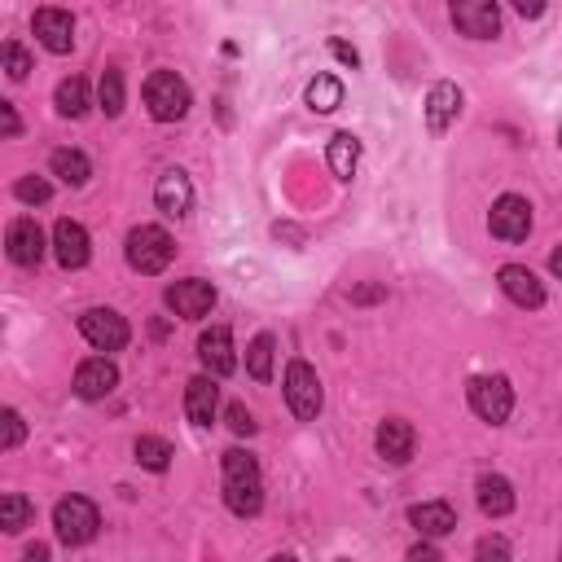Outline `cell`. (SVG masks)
<instances>
[{"instance_id":"1","label":"cell","mask_w":562,"mask_h":562,"mask_svg":"<svg viewBox=\"0 0 562 562\" xmlns=\"http://www.w3.org/2000/svg\"><path fill=\"white\" fill-rule=\"evenodd\" d=\"M224 505L238 519H255L264 510V484H260V462L247 448H229L224 453Z\"/></svg>"},{"instance_id":"2","label":"cell","mask_w":562,"mask_h":562,"mask_svg":"<svg viewBox=\"0 0 562 562\" xmlns=\"http://www.w3.org/2000/svg\"><path fill=\"white\" fill-rule=\"evenodd\" d=\"M189 84L176 75V71H154L146 79V110L159 120V124H176L189 115Z\"/></svg>"},{"instance_id":"3","label":"cell","mask_w":562,"mask_h":562,"mask_svg":"<svg viewBox=\"0 0 562 562\" xmlns=\"http://www.w3.org/2000/svg\"><path fill=\"white\" fill-rule=\"evenodd\" d=\"M172 255H176V242H172L167 229H159V224H137V229L128 234V264L137 273L154 277L172 264Z\"/></svg>"},{"instance_id":"4","label":"cell","mask_w":562,"mask_h":562,"mask_svg":"<svg viewBox=\"0 0 562 562\" xmlns=\"http://www.w3.org/2000/svg\"><path fill=\"white\" fill-rule=\"evenodd\" d=\"M282 387H286V404H290V413H295L299 422H312V417L321 413L325 391H321V378H316V370H312L308 361H290Z\"/></svg>"},{"instance_id":"5","label":"cell","mask_w":562,"mask_h":562,"mask_svg":"<svg viewBox=\"0 0 562 562\" xmlns=\"http://www.w3.org/2000/svg\"><path fill=\"white\" fill-rule=\"evenodd\" d=\"M53 527H58L62 545H88L97 536V527H101V514H97V505L88 497H66L53 510Z\"/></svg>"},{"instance_id":"6","label":"cell","mask_w":562,"mask_h":562,"mask_svg":"<svg viewBox=\"0 0 562 562\" xmlns=\"http://www.w3.org/2000/svg\"><path fill=\"white\" fill-rule=\"evenodd\" d=\"M79 334L97 348V352H120L128 348V321L120 312H110V308H88L79 316Z\"/></svg>"},{"instance_id":"7","label":"cell","mask_w":562,"mask_h":562,"mask_svg":"<svg viewBox=\"0 0 562 562\" xmlns=\"http://www.w3.org/2000/svg\"><path fill=\"white\" fill-rule=\"evenodd\" d=\"M488 229H492V238H501V242H523V238L532 234V202L519 198V193H501V198L492 202Z\"/></svg>"},{"instance_id":"8","label":"cell","mask_w":562,"mask_h":562,"mask_svg":"<svg viewBox=\"0 0 562 562\" xmlns=\"http://www.w3.org/2000/svg\"><path fill=\"white\" fill-rule=\"evenodd\" d=\"M471 409H475L484 422L501 426V422L510 417V409H514V391H510V383H505L501 374L471 378Z\"/></svg>"},{"instance_id":"9","label":"cell","mask_w":562,"mask_h":562,"mask_svg":"<svg viewBox=\"0 0 562 562\" xmlns=\"http://www.w3.org/2000/svg\"><path fill=\"white\" fill-rule=\"evenodd\" d=\"M198 361L207 365L211 378H229L238 370V352H234V334L224 329V325H211L202 329V339H198Z\"/></svg>"},{"instance_id":"10","label":"cell","mask_w":562,"mask_h":562,"mask_svg":"<svg viewBox=\"0 0 562 562\" xmlns=\"http://www.w3.org/2000/svg\"><path fill=\"white\" fill-rule=\"evenodd\" d=\"M163 299H167V308H172L176 316L198 321V316H207V312L215 308V286H211V282H198V277H185V282H172Z\"/></svg>"},{"instance_id":"11","label":"cell","mask_w":562,"mask_h":562,"mask_svg":"<svg viewBox=\"0 0 562 562\" xmlns=\"http://www.w3.org/2000/svg\"><path fill=\"white\" fill-rule=\"evenodd\" d=\"M453 23L471 40H492L501 32V10L492 5V0H458V5H453Z\"/></svg>"},{"instance_id":"12","label":"cell","mask_w":562,"mask_h":562,"mask_svg":"<svg viewBox=\"0 0 562 562\" xmlns=\"http://www.w3.org/2000/svg\"><path fill=\"white\" fill-rule=\"evenodd\" d=\"M5 247H10V260L18 268H36L45 260V229H40L32 215H18L10 224V234H5Z\"/></svg>"},{"instance_id":"13","label":"cell","mask_w":562,"mask_h":562,"mask_svg":"<svg viewBox=\"0 0 562 562\" xmlns=\"http://www.w3.org/2000/svg\"><path fill=\"white\" fill-rule=\"evenodd\" d=\"M120 387V370L115 361H105V357H92L75 370V396L79 400H105L110 391Z\"/></svg>"},{"instance_id":"14","label":"cell","mask_w":562,"mask_h":562,"mask_svg":"<svg viewBox=\"0 0 562 562\" xmlns=\"http://www.w3.org/2000/svg\"><path fill=\"white\" fill-rule=\"evenodd\" d=\"M32 27H36V40L49 53H71L75 49V18L66 10H36Z\"/></svg>"},{"instance_id":"15","label":"cell","mask_w":562,"mask_h":562,"mask_svg":"<svg viewBox=\"0 0 562 562\" xmlns=\"http://www.w3.org/2000/svg\"><path fill=\"white\" fill-rule=\"evenodd\" d=\"M458 115H462V88L458 84H435L430 92H426V128L430 133H448L458 124Z\"/></svg>"},{"instance_id":"16","label":"cell","mask_w":562,"mask_h":562,"mask_svg":"<svg viewBox=\"0 0 562 562\" xmlns=\"http://www.w3.org/2000/svg\"><path fill=\"white\" fill-rule=\"evenodd\" d=\"M413 448H417V430L404 422V417H387L378 426V458L391 462V466H404L413 458Z\"/></svg>"},{"instance_id":"17","label":"cell","mask_w":562,"mask_h":562,"mask_svg":"<svg viewBox=\"0 0 562 562\" xmlns=\"http://www.w3.org/2000/svg\"><path fill=\"white\" fill-rule=\"evenodd\" d=\"M497 286H501V295H505L510 303H519V308H540V303H545V286H540L536 273L523 268V264H505V268L497 273Z\"/></svg>"},{"instance_id":"18","label":"cell","mask_w":562,"mask_h":562,"mask_svg":"<svg viewBox=\"0 0 562 562\" xmlns=\"http://www.w3.org/2000/svg\"><path fill=\"white\" fill-rule=\"evenodd\" d=\"M53 255L62 268H84L88 264V229L79 220H58L53 224Z\"/></svg>"},{"instance_id":"19","label":"cell","mask_w":562,"mask_h":562,"mask_svg":"<svg viewBox=\"0 0 562 562\" xmlns=\"http://www.w3.org/2000/svg\"><path fill=\"white\" fill-rule=\"evenodd\" d=\"M185 413H189L193 426H211L215 422V413H220V387H215L211 374H198V378L185 383Z\"/></svg>"},{"instance_id":"20","label":"cell","mask_w":562,"mask_h":562,"mask_svg":"<svg viewBox=\"0 0 562 562\" xmlns=\"http://www.w3.org/2000/svg\"><path fill=\"white\" fill-rule=\"evenodd\" d=\"M154 202H159V211H163V215H185V211L193 207V185H189V176H185V172H167V176H159V185H154Z\"/></svg>"},{"instance_id":"21","label":"cell","mask_w":562,"mask_h":562,"mask_svg":"<svg viewBox=\"0 0 562 562\" xmlns=\"http://www.w3.org/2000/svg\"><path fill=\"white\" fill-rule=\"evenodd\" d=\"M409 523L422 532V536H448L458 527V510L448 505V501H422L409 510Z\"/></svg>"},{"instance_id":"22","label":"cell","mask_w":562,"mask_h":562,"mask_svg":"<svg viewBox=\"0 0 562 562\" xmlns=\"http://www.w3.org/2000/svg\"><path fill=\"white\" fill-rule=\"evenodd\" d=\"M479 510H484L488 519H505V514L514 510V488H510V479L484 475V479H479Z\"/></svg>"},{"instance_id":"23","label":"cell","mask_w":562,"mask_h":562,"mask_svg":"<svg viewBox=\"0 0 562 562\" xmlns=\"http://www.w3.org/2000/svg\"><path fill=\"white\" fill-rule=\"evenodd\" d=\"M357 163H361V141L352 133H334L329 137V172L339 180H352L357 176Z\"/></svg>"},{"instance_id":"24","label":"cell","mask_w":562,"mask_h":562,"mask_svg":"<svg viewBox=\"0 0 562 562\" xmlns=\"http://www.w3.org/2000/svg\"><path fill=\"white\" fill-rule=\"evenodd\" d=\"M53 101H58V115H66V120H84V115H88V105H92V101H88V79H84V75L62 79Z\"/></svg>"},{"instance_id":"25","label":"cell","mask_w":562,"mask_h":562,"mask_svg":"<svg viewBox=\"0 0 562 562\" xmlns=\"http://www.w3.org/2000/svg\"><path fill=\"white\" fill-rule=\"evenodd\" d=\"M32 519H36V505L23 492H5V497H0V527H5L10 536H18L23 527H32Z\"/></svg>"},{"instance_id":"26","label":"cell","mask_w":562,"mask_h":562,"mask_svg":"<svg viewBox=\"0 0 562 562\" xmlns=\"http://www.w3.org/2000/svg\"><path fill=\"white\" fill-rule=\"evenodd\" d=\"M49 167H53V176H58L62 185H84V180L92 176V163H88L79 150H53Z\"/></svg>"},{"instance_id":"27","label":"cell","mask_w":562,"mask_h":562,"mask_svg":"<svg viewBox=\"0 0 562 562\" xmlns=\"http://www.w3.org/2000/svg\"><path fill=\"white\" fill-rule=\"evenodd\" d=\"M308 105L316 110V115H329V110H339L344 105V84L334 79V75H316L308 84Z\"/></svg>"},{"instance_id":"28","label":"cell","mask_w":562,"mask_h":562,"mask_svg":"<svg viewBox=\"0 0 562 562\" xmlns=\"http://www.w3.org/2000/svg\"><path fill=\"white\" fill-rule=\"evenodd\" d=\"M133 453H137V462H141L146 471H154V475H163V471L172 466V458H176V453H172V444H167V439H159V435H141Z\"/></svg>"},{"instance_id":"29","label":"cell","mask_w":562,"mask_h":562,"mask_svg":"<svg viewBox=\"0 0 562 562\" xmlns=\"http://www.w3.org/2000/svg\"><path fill=\"white\" fill-rule=\"evenodd\" d=\"M273 352H277L273 334H255L251 348H247V370H251L255 383H268L273 378Z\"/></svg>"},{"instance_id":"30","label":"cell","mask_w":562,"mask_h":562,"mask_svg":"<svg viewBox=\"0 0 562 562\" xmlns=\"http://www.w3.org/2000/svg\"><path fill=\"white\" fill-rule=\"evenodd\" d=\"M101 110H105V115H120V110H124V71L120 66H110L101 75Z\"/></svg>"},{"instance_id":"31","label":"cell","mask_w":562,"mask_h":562,"mask_svg":"<svg viewBox=\"0 0 562 562\" xmlns=\"http://www.w3.org/2000/svg\"><path fill=\"white\" fill-rule=\"evenodd\" d=\"M14 193H18V202L40 207V202H49V198H53V185H49L45 176H23V180L14 185Z\"/></svg>"},{"instance_id":"32","label":"cell","mask_w":562,"mask_h":562,"mask_svg":"<svg viewBox=\"0 0 562 562\" xmlns=\"http://www.w3.org/2000/svg\"><path fill=\"white\" fill-rule=\"evenodd\" d=\"M0 53H5V75H10V79H27V71H32V53H27L23 45H14V40H10Z\"/></svg>"},{"instance_id":"33","label":"cell","mask_w":562,"mask_h":562,"mask_svg":"<svg viewBox=\"0 0 562 562\" xmlns=\"http://www.w3.org/2000/svg\"><path fill=\"white\" fill-rule=\"evenodd\" d=\"M475 558L479 562H510V540L505 536H484L475 545Z\"/></svg>"},{"instance_id":"34","label":"cell","mask_w":562,"mask_h":562,"mask_svg":"<svg viewBox=\"0 0 562 562\" xmlns=\"http://www.w3.org/2000/svg\"><path fill=\"white\" fill-rule=\"evenodd\" d=\"M224 417H229V430L234 435H255V417H251L247 404H229V409H224Z\"/></svg>"},{"instance_id":"35","label":"cell","mask_w":562,"mask_h":562,"mask_svg":"<svg viewBox=\"0 0 562 562\" xmlns=\"http://www.w3.org/2000/svg\"><path fill=\"white\" fill-rule=\"evenodd\" d=\"M23 435H27L23 413H18V409H5V448H18V444H23Z\"/></svg>"},{"instance_id":"36","label":"cell","mask_w":562,"mask_h":562,"mask_svg":"<svg viewBox=\"0 0 562 562\" xmlns=\"http://www.w3.org/2000/svg\"><path fill=\"white\" fill-rule=\"evenodd\" d=\"M0 124H5V137H18V133H23V124H18V110H14V101H0Z\"/></svg>"},{"instance_id":"37","label":"cell","mask_w":562,"mask_h":562,"mask_svg":"<svg viewBox=\"0 0 562 562\" xmlns=\"http://www.w3.org/2000/svg\"><path fill=\"white\" fill-rule=\"evenodd\" d=\"M329 53L339 58V62H348V66H361V53L352 45H344V40H329Z\"/></svg>"},{"instance_id":"38","label":"cell","mask_w":562,"mask_h":562,"mask_svg":"<svg viewBox=\"0 0 562 562\" xmlns=\"http://www.w3.org/2000/svg\"><path fill=\"white\" fill-rule=\"evenodd\" d=\"M409 562H444V558H439L435 545H413V549H409Z\"/></svg>"},{"instance_id":"39","label":"cell","mask_w":562,"mask_h":562,"mask_svg":"<svg viewBox=\"0 0 562 562\" xmlns=\"http://www.w3.org/2000/svg\"><path fill=\"white\" fill-rule=\"evenodd\" d=\"M519 14H523V18H540L545 5H536V0H532V5H527V0H519Z\"/></svg>"},{"instance_id":"40","label":"cell","mask_w":562,"mask_h":562,"mask_svg":"<svg viewBox=\"0 0 562 562\" xmlns=\"http://www.w3.org/2000/svg\"><path fill=\"white\" fill-rule=\"evenodd\" d=\"M27 562H49V549H45V545H32V549H27Z\"/></svg>"},{"instance_id":"41","label":"cell","mask_w":562,"mask_h":562,"mask_svg":"<svg viewBox=\"0 0 562 562\" xmlns=\"http://www.w3.org/2000/svg\"><path fill=\"white\" fill-rule=\"evenodd\" d=\"M549 268H553V277H562V247L549 255Z\"/></svg>"},{"instance_id":"42","label":"cell","mask_w":562,"mask_h":562,"mask_svg":"<svg viewBox=\"0 0 562 562\" xmlns=\"http://www.w3.org/2000/svg\"><path fill=\"white\" fill-rule=\"evenodd\" d=\"M273 562H295V558H273Z\"/></svg>"},{"instance_id":"43","label":"cell","mask_w":562,"mask_h":562,"mask_svg":"<svg viewBox=\"0 0 562 562\" xmlns=\"http://www.w3.org/2000/svg\"><path fill=\"white\" fill-rule=\"evenodd\" d=\"M558 141H562V128H558Z\"/></svg>"}]
</instances>
